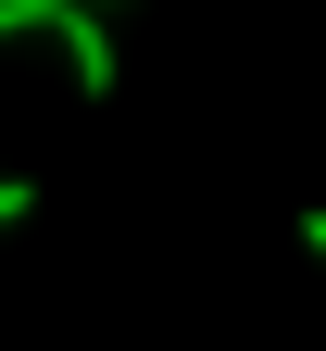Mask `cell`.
<instances>
[{"label":"cell","mask_w":326,"mask_h":351,"mask_svg":"<svg viewBox=\"0 0 326 351\" xmlns=\"http://www.w3.org/2000/svg\"><path fill=\"white\" fill-rule=\"evenodd\" d=\"M75 0H0V38H63Z\"/></svg>","instance_id":"cell-1"},{"label":"cell","mask_w":326,"mask_h":351,"mask_svg":"<svg viewBox=\"0 0 326 351\" xmlns=\"http://www.w3.org/2000/svg\"><path fill=\"white\" fill-rule=\"evenodd\" d=\"M38 213V176H0V226H25Z\"/></svg>","instance_id":"cell-2"},{"label":"cell","mask_w":326,"mask_h":351,"mask_svg":"<svg viewBox=\"0 0 326 351\" xmlns=\"http://www.w3.org/2000/svg\"><path fill=\"white\" fill-rule=\"evenodd\" d=\"M301 251H314V263H326V201H314V213H301Z\"/></svg>","instance_id":"cell-3"},{"label":"cell","mask_w":326,"mask_h":351,"mask_svg":"<svg viewBox=\"0 0 326 351\" xmlns=\"http://www.w3.org/2000/svg\"><path fill=\"white\" fill-rule=\"evenodd\" d=\"M88 13H113V0H88Z\"/></svg>","instance_id":"cell-4"}]
</instances>
